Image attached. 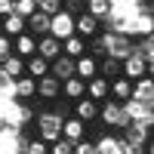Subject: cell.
Segmentation results:
<instances>
[{"instance_id": "1", "label": "cell", "mask_w": 154, "mask_h": 154, "mask_svg": "<svg viewBox=\"0 0 154 154\" xmlns=\"http://www.w3.org/2000/svg\"><path fill=\"white\" fill-rule=\"evenodd\" d=\"M99 120L108 123L111 130H126V123H130V117L123 114V105L114 99H105V105H99Z\"/></svg>"}, {"instance_id": "2", "label": "cell", "mask_w": 154, "mask_h": 154, "mask_svg": "<svg viewBox=\"0 0 154 154\" xmlns=\"http://www.w3.org/2000/svg\"><path fill=\"white\" fill-rule=\"evenodd\" d=\"M62 136V117L56 111H43L37 114V139H43V142H56Z\"/></svg>"}, {"instance_id": "3", "label": "cell", "mask_w": 154, "mask_h": 154, "mask_svg": "<svg viewBox=\"0 0 154 154\" xmlns=\"http://www.w3.org/2000/svg\"><path fill=\"white\" fill-rule=\"evenodd\" d=\"M123 105V114L130 117V123H139V126H154V111H151V105H142V102H136V99H126V102H120Z\"/></svg>"}, {"instance_id": "4", "label": "cell", "mask_w": 154, "mask_h": 154, "mask_svg": "<svg viewBox=\"0 0 154 154\" xmlns=\"http://www.w3.org/2000/svg\"><path fill=\"white\" fill-rule=\"evenodd\" d=\"M148 74H151V62H145L136 49L120 62V77H126V80H139V77H148Z\"/></svg>"}, {"instance_id": "5", "label": "cell", "mask_w": 154, "mask_h": 154, "mask_svg": "<svg viewBox=\"0 0 154 154\" xmlns=\"http://www.w3.org/2000/svg\"><path fill=\"white\" fill-rule=\"evenodd\" d=\"M74 34V16H68L65 9H59L56 16H49V37L56 40H65V37Z\"/></svg>"}, {"instance_id": "6", "label": "cell", "mask_w": 154, "mask_h": 154, "mask_svg": "<svg viewBox=\"0 0 154 154\" xmlns=\"http://www.w3.org/2000/svg\"><path fill=\"white\" fill-rule=\"evenodd\" d=\"M34 96H37V80H34V77L22 74V77H16V80H12V99H19V102H31Z\"/></svg>"}, {"instance_id": "7", "label": "cell", "mask_w": 154, "mask_h": 154, "mask_svg": "<svg viewBox=\"0 0 154 154\" xmlns=\"http://www.w3.org/2000/svg\"><path fill=\"white\" fill-rule=\"evenodd\" d=\"M102 28V22L96 16H89V12H80V16H74V34L77 37H96Z\"/></svg>"}, {"instance_id": "8", "label": "cell", "mask_w": 154, "mask_h": 154, "mask_svg": "<svg viewBox=\"0 0 154 154\" xmlns=\"http://www.w3.org/2000/svg\"><path fill=\"white\" fill-rule=\"evenodd\" d=\"M49 74L56 77V80H68V77H74V59L59 53L53 62H49Z\"/></svg>"}, {"instance_id": "9", "label": "cell", "mask_w": 154, "mask_h": 154, "mask_svg": "<svg viewBox=\"0 0 154 154\" xmlns=\"http://www.w3.org/2000/svg\"><path fill=\"white\" fill-rule=\"evenodd\" d=\"M130 99L142 102V105H154V83H151V74L133 80V96H130Z\"/></svg>"}, {"instance_id": "10", "label": "cell", "mask_w": 154, "mask_h": 154, "mask_svg": "<svg viewBox=\"0 0 154 154\" xmlns=\"http://www.w3.org/2000/svg\"><path fill=\"white\" fill-rule=\"evenodd\" d=\"M37 96L40 99H59L62 96V80H56L53 74H43V77H37Z\"/></svg>"}, {"instance_id": "11", "label": "cell", "mask_w": 154, "mask_h": 154, "mask_svg": "<svg viewBox=\"0 0 154 154\" xmlns=\"http://www.w3.org/2000/svg\"><path fill=\"white\" fill-rule=\"evenodd\" d=\"M25 31H28L31 37H46L49 34V16H43V12H31V16L25 19Z\"/></svg>"}, {"instance_id": "12", "label": "cell", "mask_w": 154, "mask_h": 154, "mask_svg": "<svg viewBox=\"0 0 154 154\" xmlns=\"http://www.w3.org/2000/svg\"><path fill=\"white\" fill-rule=\"evenodd\" d=\"M12 53H16L19 59L34 56V53H37V37H31L28 31H25V34H19V37H12Z\"/></svg>"}, {"instance_id": "13", "label": "cell", "mask_w": 154, "mask_h": 154, "mask_svg": "<svg viewBox=\"0 0 154 154\" xmlns=\"http://www.w3.org/2000/svg\"><path fill=\"white\" fill-rule=\"evenodd\" d=\"M74 117L77 120H83V123H89V120H96L99 117V102H93V99H77L74 102Z\"/></svg>"}, {"instance_id": "14", "label": "cell", "mask_w": 154, "mask_h": 154, "mask_svg": "<svg viewBox=\"0 0 154 154\" xmlns=\"http://www.w3.org/2000/svg\"><path fill=\"white\" fill-rule=\"evenodd\" d=\"M108 96L114 102H126L133 96V80H126V77H114V80H108Z\"/></svg>"}, {"instance_id": "15", "label": "cell", "mask_w": 154, "mask_h": 154, "mask_svg": "<svg viewBox=\"0 0 154 154\" xmlns=\"http://www.w3.org/2000/svg\"><path fill=\"white\" fill-rule=\"evenodd\" d=\"M99 74V65H96V59L93 56H77L74 59V77H80V80H89V77H96Z\"/></svg>"}, {"instance_id": "16", "label": "cell", "mask_w": 154, "mask_h": 154, "mask_svg": "<svg viewBox=\"0 0 154 154\" xmlns=\"http://www.w3.org/2000/svg\"><path fill=\"white\" fill-rule=\"evenodd\" d=\"M62 53V40H56V37H37V56L46 59V62H53L56 56Z\"/></svg>"}, {"instance_id": "17", "label": "cell", "mask_w": 154, "mask_h": 154, "mask_svg": "<svg viewBox=\"0 0 154 154\" xmlns=\"http://www.w3.org/2000/svg\"><path fill=\"white\" fill-rule=\"evenodd\" d=\"M96 154H123V139L105 133L102 139H96Z\"/></svg>"}, {"instance_id": "18", "label": "cell", "mask_w": 154, "mask_h": 154, "mask_svg": "<svg viewBox=\"0 0 154 154\" xmlns=\"http://www.w3.org/2000/svg\"><path fill=\"white\" fill-rule=\"evenodd\" d=\"M86 99H93V102H105L108 99V80L105 77H89L86 80Z\"/></svg>"}, {"instance_id": "19", "label": "cell", "mask_w": 154, "mask_h": 154, "mask_svg": "<svg viewBox=\"0 0 154 154\" xmlns=\"http://www.w3.org/2000/svg\"><path fill=\"white\" fill-rule=\"evenodd\" d=\"M0 34H6V37H19V34H25V19L16 16V12L3 16V19H0Z\"/></svg>"}, {"instance_id": "20", "label": "cell", "mask_w": 154, "mask_h": 154, "mask_svg": "<svg viewBox=\"0 0 154 154\" xmlns=\"http://www.w3.org/2000/svg\"><path fill=\"white\" fill-rule=\"evenodd\" d=\"M62 136L71 139V142H80V139L86 136V123L77 120V117H65L62 120Z\"/></svg>"}, {"instance_id": "21", "label": "cell", "mask_w": 154, "mask_h": 154, "mask_svg": "<svg viewBox=\"0 0 154 154\" xmlns=\"http://www.w3.org/2000/svg\"><path fill=\"white\" fill-rule=\"evenodd\" d=\"M62 96L65 99H83L86 96V80H80V77H68V80H62Z\"/></svg>"}, {"instance_id": "22", "label": "cell", "mask_w": 154, "mask_h": 154, "mask_svg": "<svg viewBox=\"0 0 154 154\" xmlns=\"http://www.w3.org/2000/svg\"><path fill=\"white\" fill-rule=\"evenodd\" d=\"M0 74H6L9 80L22 77V74H25V59H19V56H6V59H0Z\"/></svg>"}, {"instance_id": "23", "label": "cell", "mask_w": 154, "mask_h": 154, "mask_svg": "<svg viewBox=\"0 0 154 154\" xmlns=\"http://www.w3.org/2000/svg\"><path fill=\"white\" fill-rule=\"evenodd\" d=\"M25 74H28V77H34V80H37V77H43V74H49V62L46 59H40V56H28V59H25Z\"/></svg>"}, {"instance_id": "24", "label": "cell", "mask_w": 154, "mask_h": 154, "mask_svg": "<svg viewBox=\"0 0 154 154\" xmlns=\"http://www.w3.org/2000/svg\"><path fill=\"white\" fill-rule=\"evenodd\" d=\"M62 53L71 56V59L83 56V53H86V40H83V37H77V34H71V37H65V40H62Z\"/></svg>"}, {"instance_id": "25", "label": "cell", "mask_w": 154, "mask_h": 154, "mask_svg": "<svg viewBox=\"0 0 154 154\" xmlns=\"http://www.w3.org/2000/svg\"><path fill=\"white\" fill-rule=\"evenodd\" d=\"M96 65H99V77H105V80H111V77H120V59L105 56L102 62H96Z\"/></svg>"}, {"instance_id": "26", "label": "cell", "mask_w": 154, "mask_h": 154, "mask_svg": "<svg viewBox=\"0 0 154 154\" xmlns=\"http://www.w3.org/2000/svg\"><path fill=\"white\" fill-rule=\"evenodd\" d=\"M22 154H49V142H43V139H25L22 142Z\"/></svg>"}, {"instance_id": "27", "label": "cell", "mask_w": 154, "mask_h": 154, "mask_svg": "<svg viewBox=\"0 0 154 154\" xmlns=\"http://www.w3.org/2000/svg\"><path fill=\"white\" fill-rule=\"evenodd\" d=\"M86 12L89 16H96L99 22L111 12V0H86Z\"/></svg>"}, {"instance_id": "28", "label": "cell", "mask_w": 154, "mask_h": 154, "mask_svg": "<svg viewBox=\"0 0 154 154\" xmlns=\"http://www.w3.org/2000/svg\"><path fill=\"white\" fill-rule=\"evenodd\" d=\"M12 12L22 19H28L31 12H37V0H12Z\"/></svg>"}, {"instance_id": "29", "label": "cell", "mask_w": 154, "mask_h": 154, "mask_svg": "<svg viewBox=\"0 0 154 154\" xmlns=\"http://www.w3.org/2000/svg\"><path fill=\"white\" fill-rule=\"evenodd\" d=\"M49 154H74V142L65 136H59L56 142H49Z\"/></svg>"}, {"instance_id": "30", "label": "cell", "mask_w": 154, "mask_h": 154, "mask_svg": "<svg viewBox=\"0 0 154 154\" xmlns=\"http://www.w3.org/2000/svg\"><path fill=\"white\" fill-rule=\"evenodd\" d=\"M62 9V0H37V12H43V16H56Z\"/></svg>"}, {"instance_id": "31", "label": "cell", "mask_w": 154, "mask_h": 154, "mask_svg": "<svg viewBox=\"0 0 154 154\" xmlns=\"http://www.w3.org/2000/svg\"><path fill=\"white\" fill-rule=\"evenodd\" d=\"M62 9L68 16H80V12H86V0H62Z\"/></svg>"}, {"instance_id": "32", "label": "cell", "mask_w": 154, "mask_h": 154, "mask_svg": "<svg viewBox=\"0 0 154 154\" xmlns=\"http://www.w3.org/2000/svg\"><path fill=\"white\" fill-rule=\"evenodd\" d=\"M74 154H96V142H89L83 136L80 142H74Z\"/></svg>"}, {"instance_id": "33", "label": "cell", "mask_w": 154, "mask_h": 154, "mask_svg": "<svg viewBox=\"0 0 154 154\" xmlns=\"http://www.w3.org/2000/svg\"><path fill=\"white\" fill-rule=\"evenodd\" d=\"M6 56H12V37L0 34V59H6Z\"/></svg>"}, {"instance_id": "34", "label": "cell", "mask_w": 154, "mask_h": 154, "mask_svg": "<svg viewBox=\"0 0 154 154\" xmlns=\"http://www.w3.org/2000/svg\"><path fill=\"white\" fill-rule=\"evenodd\" d=\"M9 12H12V0H0V19L9 16Z\"/></svg>"}]
</instances>
